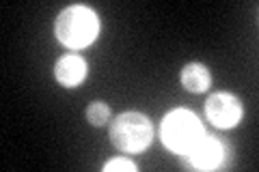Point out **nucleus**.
I'll return each instance as SVG.
<instances>
[{"mask_svg": "<svg viewBox=\"0 0 259 172\" xmlns=\"http://www.w3.org/2000/svg\"><path fill=\"white\" fill-rule=\"evenodd\" d=\"M100 32V20L89 7L74 5L67 7L56 18V37L71 50L87 47Z\"/></svg>", "mask_w": 259, "mask_h": 172, "instance_id": "nucleus-1", "label": "nucleus"}, {"mask_svg": "<svg viewBox=\"0 0 259 172\" xmlns=\"http://www.w3.org/2000/svg\"><path fill=\"white\" fill-rule=\"evenodd\" d=\"M205 136L203 125L190 110H173L162 123V140L177 155H188Z\"/></svg>", "mask_w": 259, "mask_h": 172, "instance_id": "nucleus-2", "label": "nucleus"}, {"mask_svg": "<svg viewBox=\"0 0 259 172\" xmlns=\"http://www.w3.org/2000/svg\"><path fill=\"white\" fill-rule=\"evenodd\" d=\"M153 129L147 117L139 112H125L112 121L110 127V140L117 149L125 153H139L147 149L151 142Z\"/></svg>", "mask_w": 259, "mask_h": 172, "instance_id": "nucleus-3", "label": "nucleus"}, {"mask_svg": "<svg viewBox=\"0 0 259 172\" xmlns=\"http://www.w3.org/2000/svg\"><path fill=\"white\" fill-rule=\"evenodd\" d=\"M205 114L216 127L227 129L240 123L242 103L231 93H214L205 103Z\"/></svg>", "mask_w": 259, "mask_h": 172, "instance_id": "nucleus-4", "label": "nucleus"}, {"mask_svg": "<svg viewBox=\"0 0 259 172\" xmlns=\"http://www.w3.org/2000/svg\"><path fill=\"white\" fill-rule=\"evenodd\" d=\"M190 159V163L194 168H201V170H212L216 166H221V161L225 157V146L218 138H209L203 136L201 140L194 144V149L186 155Z\"/></svg>", "mask_w": 259, "mask_h": 172, "instance_id": "nucleus-5", "label": "nucleus"}, {"mask_svg": "<svg viewBox=\"0 0 259 172\" xmlns=\"http://www.w3.org/2000/svg\"><path fill=\"white\" fill-rule=\"evenodd\" d=\"M54 76L63 86H78L87 76V63L78 54H67L56 61Z\"/></svg>", "mask_w": 259, "mask_h": 172, "instance_id": "nucleus-6", "label": "nucleus"}, {"mask_svg": "<svg viewBox=\"0 0 259 172\" xmlns=\"http://www.w3.org/2000/svg\"><path fill=\"white\" fill-rule=\"evenodd\" d=\"M209 82H212V76L205 65L199 63H190L182 69V84L192 93H203L209 88Z\"/></svg>", "mask_w": 259, "mask_h": 172, "instance_id": "nucleus-7", "label": "nucleus"}, {"mask_svg": "<svg viewBox=\"0 0 259 172\" xmlns=\"http://www.w3.org/2000/svg\"><path fill=\"white\" fill-rule=\"evenodd\" d=\"M108 117H110V110L104 101H95V103L89 105V110H87L89 123H91V125H97V127L104 125V123L108 121Z\"/></svg>", "mask_w": 259, "mask_h": 172, "instance_id": "nucleus-8", "label": "nucleus"}, {"mask_svg": "<svg viewBox=\"0 0 259 172\" xmlns=\"http://www.w3.org/2000/svg\"><path fill=\"white\" fill-rule=\"evenodd\" d=\"M104 170H106V172H119V170H123V172H134V170H136V163H132V161L125 159V157H117V159L108 161L106 166H104Z\"/></svg>", "mask_w": 259, "mask_h": 172, "instance_id": "nucleus-9", "label": "nucleus"}]
</instances>
